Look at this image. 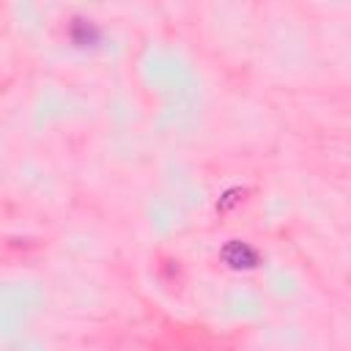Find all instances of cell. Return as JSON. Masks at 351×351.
<instances>
[{
  "instance_id": "6da1fadb",
  "label": "cell",
  "mask_w": 351,
  "mask_h": 351,
  "mask_svg": "<svg viewBox=\"0 0 351 351\" xmlns=\"http://www.w3.org/2000/svg\"><path fill=\"white\" fill-rule=\"evenodd\" d=\"M219 258L225 261V266H230V269H255L258 263H261V255H258V250L255 247H250L247 241H241V239H230V241H225V247L219 250Z\"/></svg>"
},
{
  "instance_id": "7a4b0ae2",
  "label": "cell",
  "mask_w": 351,
  "mask_h": 351,
  "mask_svg": "<svg viewBox=\"0 0 351 351\" xmlns=\"http://www.w3.org/2000/svg\"><path fill=\"white\" fill-rule=\"evenodd\" d=\"M69 38L77 44V47H93L99 38H101V30L96 27L93 19H85V16H74L71 25H69Z\"/></svg>"
},
{
  "instance_id": "3957f363",
  "label": "cell",
  "mask_w": 351,
  "mask_h": 351,
  "mask_svg": "<svg viewBox=\"0 0 351 351\" xmlns=\"http://www.w3.org/2000/svg\"><path fill=\"white\" fill-rule=\"evenodd\" d=\"M244 195H247V189H241V186H233V189L222 192V197L217 200V211H219V214L230 211L236 203H241V200H244Z\"/></svg>"
}]
</instances>
